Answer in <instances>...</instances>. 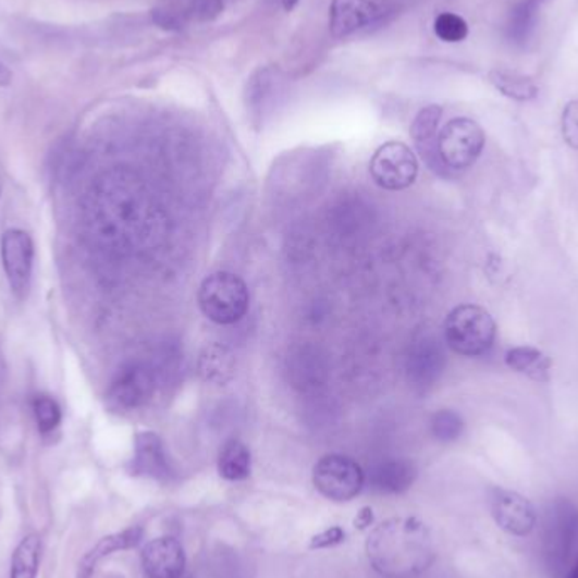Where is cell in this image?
Segmentation results:
<instances>
[{
	"label": "cell",
	"mask_w": 578,
	"mask_h": 578,
	"mask_svg": "<svg viewBox=\"0 0 578 578\" xmlns=\"http://www.w3.org/2000/svg\"><path fill=\"white\" fill-rule=\"evenodd\" d=\"M152 391L155 378L148 367L139 362L125 364L110 382L106 394L107 406L112 411H134L151 399Z\"/></svg>",
	"instance_id": "obj_9"
},
{
	"label": "cell",
	"mask_w": 578,
	"mask_h": 578,
	"mask_svg": "<svg viewBox=\"0 0 578 578\" xmlns=\"http://www.w3.org/2000/svg\"><path fill=\"white\" fill-rule=\"evenodd\" d=\"M443 110L439 106H428L416 115L411 125V137L425 161L433 170H445L439 152V125Z\"/></svg>",
	"instance_id": "obj_16"
},
{
	"label": "cell",
	"mask_w": 578,
	"mask_h": 578,
	"mask_svg": "<svg viewBox=\"0 0 578 578\" xmlns=\"http://www.w3.org/2000/svg\"><path fill=\"white\" fill-rule=\"evenodd\" d=\"M430 430L431 435L435 436L439 442H457L464 435L465 421L457 411L440 409L431 416Z\"/></svg>",
	"instance_id": "obj_25"
},
{
	"label": "cell",
	"mask_w": 578,
	"mask_h": 578,
	"mask_svg": "<svg viewBox=\"0 0 578 578\" xmlns=\"http://www.w3.org/2000/svg\"><path fill=\"white\" fill-rule=\"evenodd\" d=\"M12 73L5 69L4 64L0 63V87L11 84Z\"/></svg>",
	"instance_id": "obj_31"
},
{
	"label": "cell",
	"mask_w": 578,
	"mask_h": 578,
	"mask_svg": "<svg viewBox=\"0 0 578 578\" xmlns=\"http://www.w3.org/2000/svg\"><path fill=\"white\" fill-rule=\"evenodd\" d=\"M393 11L391 0H332L330 30L333 38H348L357 30L381 23Z\"/></svg>",
	"instance_id": "obj_10"
},
{
	"label": "cell",
	"mask_w": 578,
	"mask_h": 578,
	"mask_svg": "<svg viewBox=\"0 0 578 578\" xmlns=\"http://www.w3.org/2000/svg\"><path fill=\"white\" fill-rule=\"evenodd\" d=\"M435 35L443 42H462L469 36V24L454 12H443L435 20Z\"/></svg>",
	"instance_id": "obj_26"
},
{
	"label": "cell",
	"mask_w": 578,
	"mask_h": 578,
	"mask_svg": "<svg viewBox=\"0 0 578 578\" xmlns=\"http://www.w3.org/2000/svg\"><path fill=\"white\" fill-rule=\"evenodd\" d=\"M443 336L458 356L482 357L494 347L497 325L485 308L460 305L446 315Z\"/></svg>",
	"instance_id": "obj_3"
},
{
	"label": "cell",
	"mask_w": 578,
	"mask_h": 578,
	"mask_svg": "<svg viewBox=\"0 0 578 578\" xmlns=\"http://www.w3.org/2000/svg\"><path fill=\"white\" fill-rule=\"evenodd\" d=\"M36 425L41 433H51L61 423V408L57 401L50 396H36L33 401Z\"/></svg>",
	"instance_id": "obj_27"
},
{
	"label": "cell",
	"mask_w": 578,
	"mask_h": 578,
	"mask_svg": "<svg viewBox=\"0 0 578 578\" xmlns=\"http://www.w3.org/2000/svg\"><path fill=\"white\" fill-rule=\"evenodd\" d=\"M491 514L495 525L514 537H526L537 526L538 514L531 501L509 489H491Z\"/></svg>",
	"instance_id": "obj_11"
},
{
	"label": "cell",
	"mask_w": 578,
	"mask_h": 578,
	"mask_svg": "<svg viewBox=\"0 0 578 578\" xmlns=\"http://www.w3.org/2000/svg\"><path fill=\"white\" fill-rule=\"evenodd\" d=\"M504 362L511 371L526 376L531 381L549 382L552 378V359L543 351L531 345L509 348L504 356Z\"/></svg>",
	"instance_id": "obj_19"
},
{
	"label": "cell",
	"mask_w": 578,
	"mask_h": 578,
	"mask_svg": "<svg viewBox=\"0 0 578 578\" xmlns=\"http://www.w3.org/2000/svg\"><path fill=\"white\" fill-rule=\"evenodd\" d=\"M418 170H420V164H418L415 152L406 144L396 143V140L382 144L372 156V180L376 185L388 192L409 188L416 182Z\"/></svg>",
	"instance_id": "obj_7"
},
{
	"label": "cell",
	"mask_w": 578,
	"mask_h": 578,
	"mask_svg": "<svg viewBox=\"0 0 578 578\" xmlns=\"http://www.w3.org/2000/svg\"><path fill=\"white\" fill-rule=\"evenodd\" d=\"M39 559H41V538L35 533L27 534L12 553L9 578L38 577Z\"/></svg>",
	"instance_id": "obj_24"
},
{
	"label": "cell",
	"mask_w": 578,
	"mask_h": 578,
	"mask_svg": "<svg viewBox=\"0 0 578 578\" xmlns=\"http://www.w3.org/2000/svg\"><path fill=\"white\" fill-rule=\"evenodd\" d=\"M143 534L144 529L140 526H133V528L102 538L99 543L95 544L94 549L85 553L84 558L79 559L76 578H90L99 562L112 553L136 549L143 540Z\"/></svg>",
	"instance_id": "obj_17"
},
{
	"label": "cell",
	"mask_w": 578,
	"mask_h": 578,
	"mask_svg": "<svg viewBox=\"0 0 578 578\" xmlns=\"http://www.w3.org/2000/svg\"><path fill=\"white\" fill-rule=\"evenodd\" d=\"M543 553L550 578H578V506L571 501L559 497L550 504Z\"/></svg>",
	"instance_id": "obj_2"
},
{
	"label": "cell",
	"mask_w": 578,
	"mask_h": 578,
	"mask_svg": "<svg viewBox=\"0 0 578 578\" xmlns=\"http://www.w3.org/2000/svg\"><path fill=\"white\" fill-rule=\"evenodd\" d=\"M446 356L442 342L433 335H425L413 342L406 357L409 381L418 388H430L439 381L445 369Z\"/></svg>",
	"instance_id": "obj_13"
},
{
	"label": "cell",
	"mask_w": 578,
	"mask_h": 578,
	"mask_svg": "<svg viewBox=\"0 0 578 578\" xmlns=\"http://www.w3.org/2000/svg\"><path fill=\"white\" fill-rule=\"evenodd\" d=\"M0 257L4 266L9 287L15 298L26 299L33 281L35 266V243L27 232L11 229L0 241Z\"/></svg>",
	"instance_id": "obj_8"
},
{
	"label": "cell",
	"mask_w": 578,
	"mask_h": 578,
	"mask_svg": "<svg viewBox=\"0 0 578 578\" xmlns=\"http://www.w3.org/2000/svg\"><path fill=\"white\" fill-rule=\"evenodd\" d=\"M416 467L413 462L394 460L381 462L374 465L369 474V484L379 494H401L408 491L416 480Z\"/></svg>",
	"instance_id": "obj_18"
},
{
	"label": "cell",
	"mask_w": 578,
	"mask_h": 578,
	"mask_svg": "<svg viewBox=\"0 0 578 578\" xmlns=\"http://www.w3.org/2000/svg\"><path fill=\"white\" fill-rule=\"evenodd\" d=\"M249 290L234 272H213L198 290L201 313L217 325H232L249 310Z\"/></svg>",
	"instance_id": "obj_4"
},
{
	"label": "cell",
	"mask_w": 578,
	"mask_h": 578,
	"mask_svg": "<svg viewBox=\"0 0 578 578\" xmlns=\"http://www.w3.org/2000/svg\"><path fill=\"white\" fill-rule=\"evenodd\" d=\"M201 379L217 385H225L235 374V357L225 345L210 344L198 357Z\"/></svg>",
	"instance_id": "obj_20"
},
{
	"label": "cell",
	"mask_w": 578,
	"mask_h": 578,
	"mask_svg": "<svg viewBox=\"0 0 578 578\" xmlns=\"http://www.w3.org/2000/svg\"><path fill=\"white\" fill-rule=\"evenodd\" d=\"M140 565L148 578H182L186 567L185 550L174 538H156L140 552Z\"/></svg>",
	"instance_id": "obj_14"
},
{
	"label": "cell",
	"mask_w": 578,
	"mask_h": 578,
	"mask_svg": "<svg viewBox=\"0 0 578 578\" xmlns=\"http://www.w3.org/2000/svg\"><path fill=\"white\" fill-rule=\"evenodd\" d=\"M550 0H521L514 5L507 20L506 35L507 39L514 46H526V42L533 36L537 29L538 15Z\"/></svg>",
	"instance_id": "obj_21"
},
{
	"label": "cell",
	"mask_w": 578,
	"mask_h": 578,
	"mask_svg": "<svg viewBox=\"0 0 578 578\" xmlns=\"http://www.w3.org/2000/svg\"><path fill=\"white\" fill-rule=\"evenodd\" d=\"M222 11V0H161L152 11V20L163 29L180 30L213 21Z\"/></svg>",
	"instance_id": "obj_12"
},
{
	"label": "cell",
	"mask_w": 578,
	"mask_h": 578,
	"mask_svg": "<svg viewBox=\"0 0 578 578\" xmlns=\"http://www.w3.org/2000/svg\"><path fill=\"white\" fill-rule=\"evenodd\" d=\"M372 567L390 578H411L435 558L430 531L416 518L390 519L374 529L367 541Z\"/></svg>",
	"instance_id": "obj_1"
},
{
	"label": "cell",
	"mask_w": 578,
	"mask_h": 578,
	"mask_svg": "<svg viewBox=\"0 0 578 578\" xmlns=\"http://www.w3.org/2000/svg\"><path fill=\"white\" fill-rule=\"evenodd\" d=\"M484 146V131L469 118L452 119L439 134L440 159L448 171H464L474 167Z\"/></svg>",
	"instance_id": "obj_5"
},
{
	"label": "cell",
	"mask_w": 578,
	"mask_h": 578,
	"mask_svg": "<svg viewBox=\"0 0 578 578\" xmlns=\"http://www.w3.org/2000/svg\"><path fill=\"white\" fill-rule=\"evenodd\" d=\"M128 472L161 482H167L173 477L163 440L159 439L155 431L137 433L134 439V457L128 462Z\"/></svg>",
	"instance_id": "obj_15"
},
{
	"label": "cell",
	"mask_w": 578,
	"mask_h": 578,
	"mask_svg": "<svg viewBox=\"0 0 578 578\" xmlns=\"http://www.w3.org/2000/svg\"><path fill=\"white\" fill-rule=\"evenodd\" d=\"M299 4V0H283V8L286 12H293L296 9V5Z\"/></svg>",
	"instance_id": "obj_32"
},
{
	"label": "cell",
	"mask_w": 578,
	"mask_h": 578,
	"mask_svg": "<svg viewBox=\"0 0 578 578\" xmlns=\"http://www.w3.org/2000/svg\"><path fill=\"white\" fill-rule=\"evenodd\" d=\"M313 485L327 500L345 503L360 494L366 485V474L351 457L330 454L315 465Z\"/></svg>",
	"instance_id": "obj_6"
},
{
	"label": "cell",
	"mask_w": 578,
	"mask_h": 578,
	"mask_svg": "<svg viewBox=\"0 0 578 578\" xmlns=\"http://www.w3.org/2000/svg\"><path fill=\"white\" fill-rule=\"evenodd\" d=\"M345 533L341 528L327 529L323 533L317 534L311 540V549H329V546H335V544L344 541Z\"/></svg>",
	"instance_id": "obj_29"
},
{
	"label": "cell",
	"mask_w": 578,
	"mask_h": 578,
	"mask_svg": "<svg viewBox=\"0 0 578 578\" xmlns=\"http://www.w3.org/2000/svg\"><path fill=\"white\" fill-rule=\"evenodd\" d=\"M249 448L241 440H229L220 450L219 455V474L222 479L229 482H241L250 476Z\"/></svg>",
	"instance_id": "obj_23"
},
{
	"label": "cell",
	"mask_w": 578,
	"mask_h": 578,
	"mask_svg": "<svg viewBox=\"0 0 578 578\" xmlns=\"http://www.w3.org/2000/svg\"><path fill=\"white\" fill-rule=\"evenodd\" d=\"M489 84L501 91L507 99L516 102H529L540 94V88L534 84L531 76L514 72V70L495 69L488 73Z\"/></svg>",
	"instance_id": "obj_22"
},
{
	"label": "cell",
	"mask_w": 578,
	"mask_h": 578,
	"mask_svg": "<svg viewBox=\"0 0 578 578\" xmlns=\"http://www.w3.org/2000/svg\"><path fill=\"white\" fill-rule=\"evenodd\" d=\"M562 134L565 143L578 151V100H571L565 106L562 114Z\"/></svg>",
	"instance_id": "obj_28"
},
{
	"label": "cell",
	"mask_w": 578,
	"mask_h": 578,
	"mask_svg": "<svg viewBox=\"0 0 578 578\" xmlns=\"http://www.w3.org/2000/svg\"><path fill=\"white\" fill-rule=\"evenodd\" d=\"M372 522V509L371 507H364L360 511L359 516L356 518V528L364 529L367 526H371Z\"/></svg>",
	"instance_id": "obj_30"
}]
</instances>
